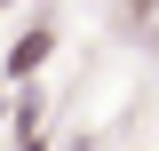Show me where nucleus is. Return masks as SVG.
<instances>
[{
  "label": "nucleus",
  "instance_id": "f257e3e1",
  "mask_svg": "<svg viewBox=\"0 0 159 151\" xmlns=\"http://www.w3.org/2000/svg\"><path fill=\"white\" fill-rule=\"evenodd\" d=\"M40 56H48V24H40V32H24V40H16V56H8V64H16V72H32Z\"/></svg>",
  "mask_w": 159,
  "mask_h": 151
}]
</instances>
